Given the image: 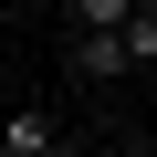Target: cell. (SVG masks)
I'll list each match as a JSON object with an SVG mask.
<instances>
[{"label": "cell", "mask_w": 157, "mask_h": 157, "mask_svg": "<svg viewBox=\"0 0 157 157\" xmlns=\"http://www.w3.org/2000/svg\"><path fill=\"white\" fill-rule=\"evenodd\" d=\"M0 147H11V157H42V147H52V126H42V115H11V126H0Z\"/></svg>", "instance_id": "cell-2"}, {"label": "cell", "mask_w": 157, "mask_h": 157, "mask_svg": "<svg viewBox=\"0 0 157 157\" xmlns=\"http://www.w3.org/2000/svg\"><path fill=\"white\" fill-rule=\"evenodd\" d=\"M115 63H126V42H115V32H84V42H73V73H84V84H105Z\"/></svg>", "instance_id": "cell-1"}]
</instances>
